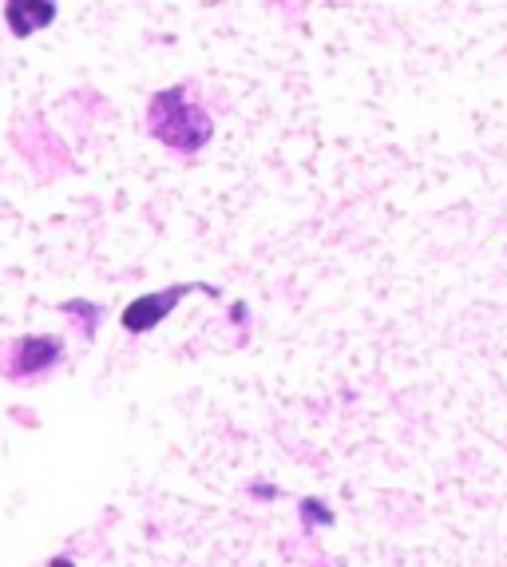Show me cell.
I'll list each match as a JSON object with an SVG mask.
<instances>
[{
  "mask_svg": "<svg viewBox=\"0 0 507 567\" xmlns=\"http://www.w3.org/2000/svg\"><path fill=\"white\" fill-rule=\"evenodd\" d=\"M56 12H60L56 0H4V29L17 40H29L40 29H52Z\"/></svg>",
  "mask_w": 507,
  "mask_h": 567,
  "instance_id": "4",
  "label": "cell"
},
{
  "mask_svg": "<svg viewBox=\"0 0 507 567\" xmlns=\"http://www.w3.org/2000/svg\"><path fill=\"white\" fill-rule=\"evenodd\" d=\"M301 516H306V524H333V516H329V508L321 501H301Z\"/></svg>",
  "mask_w": 507,
  "mask_h": 567,
  "instance_id": "5",
  "label": "cell"
},
{
  "mask_svg": "<svg viewBox=\"0 0 507 567\" xmlns=\"http://www.w3.org/2000/svg\"><path fill=\"white\" fill-rule=\"evenodd\" d=\"M190 290H203V286L179 282V286H167V290H155V293H143V298H135V302L120 313L123 330H127V333H147V330H155L159 322H167L170 310H175V306H179Z\"/></svg>",
  "mask_w": 507,
  "mask_h": 567,
  "instance_id": "3",
  "label": "cell"
},
{
  "mask_svg": "<svg viewBox=\"0 0 507 567\" xmlns=\"http://www.w3.org/2000/svg\"><path fill=\"white\" fill-rule=\"evenodd\" d=\"M143 123H147L151 140L179 155H198L210 143V135H215V120H210L207 107L190 95L187 84L163 87V92L151 95Z\"/></svg>",
  "mask_w": 507,
  "mask_h": 567,
  "instance_id": "1",
  "label": "cell"
},
{
  "mask_svg": "<svg viewBox=\"0 0 507 567\" xmlns=\"http://www.w3.org/2000/svg\"><path fill=\"white\" fill-rule=\"evenodd\" d=\"M48 567H75V564L68 556H56V559H48Z\"/></svg>",
  "mask_w": 507,
  "mask_h": 567,
  "instance_id": "7",
  "label": "cell"
},
{
  "mask_svg": "<svg viewBox=\"0 0 507 567\" xmlns=\"http://www.w3.org/2000/svg\"><path fill=\"white\" fill-rule=\"evenodd\" d=\"M64 313H80V318H100V306H92V302H64L60 306ZM92 326V333H95V322H87Z\"/></svg>",
  "mask_w": 507,
  "mask_h": 567,
  "instance_id": "6",
  "label": "cell"
},
{
  "mask_svg": "<svg viewBox=\"0 0 507 567\" xmlns=\"http://www.w3.org/2000/svg\"><path fill=\"white\" fill-rule=\"evenodd\" d=\"M64 365V341L56 333H20L0 341V378L9 385H40Z\"/></svg>",
  "mask_w": 507,
  "mask_h": 567,
  "instance_id": "2",
  "label": "cell"
}]
</instances>
